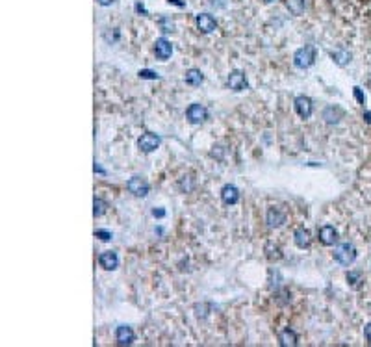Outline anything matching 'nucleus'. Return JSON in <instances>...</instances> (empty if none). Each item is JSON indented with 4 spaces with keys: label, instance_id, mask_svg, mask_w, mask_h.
<instances>
[{
    "label": "nucleus",
    "instance_id": "obj_1",
    "mask_svg": "<svg viewBox=\"0 0 371 347\" xmlns=\"http://www.w3.org/2000/svg\"><path fill=\"white\" fill-rule=\"evenodd\" d=\"M315 62V47L314 45H304L294 54V65L297 69H308Z\"/></svg>",
    "mask_w": 371,
    "mask_h": 347
},
{
    "label": "nucleus",
    "instance_id": "obj_2",
    "mask_svg": "<svg viewBox=\"0 0 371 347\" xmlns=\"http://www.w3.org/2000/svg\"><path fill=\"white\" fill-rule=\"evenodd\" d=\"M334 258H336V262L342 264V266H351V264L357 260V249H355V245L349 243V241H343V243H340L336 247V251H334Z\"/></svg>",
    "mask_w": 371,
    "mask_h": 347
},
{
    "label": "nucleus",
    "instance_id": "obj_3",
    "mask_svg": "<svg viewBox=\"0 0 371 347\" xmlns=\"http://www.w3.org/2000/svg\"><path fill=\"white\" fill-rule=\"evenodd\" d=\"M126 190L132 193V195H136V197H147L150 186H148V182L145 180V178L132 177L128 182H126Z\"/></svg>",
    "mask_w": 371,
    "mask_h": 347
},
{
    "label": "nucleus",
    "instance_id": "obj_4",
    "mask_svg": "<svg viewBox=\"0 0 371 347\" xmlns=\"http://www.w3.org/2000/svg\"><path fill=\"white\" fill-rule=\"evenodd\" d=\"M160 143H161V139H160V136H156V134H152V132H147V134H143L138 139V147H140V150L141 152H154L158 147H160Z\"/></svg>",
    "mask_w": 371,
    "mask_h": 347
},
{
    "label": "nucleus",
    "instance_id": "obj_5",
    "mask_svg": "<svg viewBox=\"0 0 371 347\" xmlns=\"http://www.w3.org/2000/svg\"><path fill=\"white\" fill-rule=\"evenodd\" d=\"M186 117L191 125H201L204 121L208 119V110L203 106V104H191V106L186 110Z\"/></svg>",
    "mask_w": 371,
    "mask_h": 347
},
{
    "label": "nucleus",
    "instance_id": "obj_6",
    "mask_svg": "<svg viewBox=\"0 0 371 347\" xmlns=\"http://www.w3.org/2000/svg\"><path fill=\"white\" fill-rule=\"evenodd\" d=\"M294 106H295V112H297V115H299V117H302V119H308L310 115H312V112H314L312 99H310V97H304V95H301V97H297V99H295Z\"/></svg>",
    "mask_w": 371,
    "mask_h": 347
},
{
    "label": "nucleus",
    "instance_id": "obj_7",
    "mask_svg": "<svg viewBox=\"0 0 371 347\" xmlns=\"http://www.w3.org/2000/svg\"><path fill=\"white\" fill-rule=\"evenodd\" d=\"M228 87L230 89H234V91H243V89H247V85H249V82H247V76L243 71H232L230 74H228Z\"/></svg>",
    "mask_w": 371,
    "mask_h": 347
},
{
    "label": "nucleus",
    "instance_id": "obj_8",
    "mask_svg": "<svg viewBox=\"0 0 371 347\" xmlns=\"http://www.w3.org/2000/svg\"><path fill=\"white\" fill-rule=\"evenodd\" d=\"M195 24H197V28L201 30L203 34H212L217 26L216 19H214L210 13H199L195 17Z\"/></svg>",
    "mask_w": 371,
    "mask_h": 347
},
{
    "label": "nucleus",
    "instance_id": "obj_9",
    "mask_svg": "<svg viewBox=\"0 0 371 347\" xmlns=\"http://www.w3.org/2000/svg\"><path fill=\"white\" fill-rule=\"evenodd\" d=\"M98 264L106 271H113L117 270V266H119V256H117L115 251H104V253H100V256H98Z\"/></svg>",
    "mask_w": 371,
    "mask_h": 347
},
{
    "label": "nucleus",
    "instance_id": "obj_10",
    "mask_svg": "<svg viewBox=\"0 0 371 347\" xmlns=\"http://www.w3.org/2000/svg\"><path fill=\"white\" fill-rule=\"evenodd\" d=\"M154 54L158 60H161V62H165L167 58H171V54H173V45L165 39V37H160V39H156L154 43Z\"/></svg>",
    "mask_w": 371,
    "mask_h": 347
},
{
    "label": "nucleus",
    "instance_id": "obj_11",
    "mask_svg": "<svg viewBox=\"0 0 371 347\" xmlns=\"http://www.w3.org/2000/svg\"><path fill=\"white\" fill-rule=\"evenodd\" d=\"M115 340H117L119 346H130L136 340V334L128 325H119L117 331H115Z\"/></svg>",
    "mask_w": 371,
    "mask_h": 347
},
{
    "label": "nucleus",
    "instance_id": "obj_12",
    "mask_svg": "<svg viewBox=\"0 0 371 347\" xmlns=\"http://www.w3.org/2000/svg\"><path fill=\"white\" fill-rule=\"evenodd\" d=\"M284 223H286V213L282 212L280 208L271 206V208L267 210V225L271 228H279V227H282Z\"/></svg>",
    "mask_w": 371,
    "mask_h": 347
},
{
    "label": "nucleus",
    "instance_id": "obj_13",
    "mask_svg": "<svg viewBox=\"0 0 371 347\" xmlns=\"http://www.w3.org/2000/svg\"><path fill=\"white\" fill-rule=\"evenodd\" d=\"M317 236H319V241H321L323 245H334L338 241V232L334 227H330V225H325V227L319 228V232H317Z\"/></svg>",
    "mask_w": 371,
    "mask_h": 347
},
{
    "label": "nucleus",
    "instance_id": "obj_14",
    "mask_svg": "<svg viewBox=\"0 0 371 347\" xmlns=\"http://www.w3.org/2000/svg\"><path fill=\"white\" fill-rule=\"evenodd\" d=\"M221 199H223L224 205H228V206L236 205L239 201V190L232 184L223 186V190H221Z\"/></svg>",
    "mask_w": 371,
    "mask_h": 347
},
{
    "label": "nucleus",
    "instance_id": "obj_15",
    "mask_svg": "<svg viewBox=\"0 0 371 347\" xmlns=\"http://www.w3.org/2000/svg\"><path fill=\"white\" fill-rule=\"evenodd\" d=\"M294 241H295V245H297L299 249H308L310 241H312L308 228H304V227L297 228V230H295V234H294Z\"/></svg>",
    "mask_w": 371,
    "mask_h": 347
},
{
    "label": "nucleus",
    "instance_id": "obj_16",
    "mask_svg": "<svg viewBox=\"0 0 371 347\" xmlns=\"http://www.w3.org/2000/svg\"><path fill=\"white\" fill-rule=\"evenodd\" d=\"M286 7L292 15H302L308 7V0H286Z\"/></svg>",
    "mask_w": 371,
    "mask_h": 347
},
{
    "label": "nucleus",
    "instance_id": "obj_17",
    "mask_svg": "<svg viewBox=\"0 0 371 347\" xmlns=\"http://www.w3.org/2000/svg\"><path fill=\"white\" fill-rule=\"evenodd\" d=\"M330 58L334 60V64L338 65H347L351 62V52L349 50H345V49H336V50H332L330 52Z\"/></svg>",
    "mask_w": 371,
    "mask_h": 347
},
{
    "label": "nucleus",
    "instance_id": "obj_18",
    "mask_svg": "<svg viewBox=\"0 0 371 347\" xmlns=\"http://www.w3.org/2000/svg\"><path fill=\"white\" fill-rule=\"evenodd\" d=\"M204 82V74L199 69H188L186 71V84L189 85H201Z\"/></svg>",
    "mask_w": 371,
    "mask_h": 347
},
{
    "label": "nucleus",
    "instance_id": "obj_19",
    "mask_svg": "<svg viewBox=\"0 0 371 347\" xmlns=\"http://www.w3.org/2000/svg\"><path fill=\"white\" fill-rule=\"evenodd\" d=\"M279 340L282 346H297V340H299V338H297V334H295L292 329H284V331L280 333Z\"/></svg>",
    "mask_w": 371,
    "mask_h": 347
},
{
    "label": "nucleus",
    "instance_id": "obj_20",
    "mask_svg": "<svg viewBox=\"0 0 371 347\" xmlns=\"http://www.w3.org/2000/svg\"><path fill=\"white\" fill-rule=\"evenodd\" d=\"M106 210H108L106 201L95 197V201H93V215H95V217H100V215H104L106 213Z\"/></svg>",
    "mask_w": 371,
    "mask_h": 347
},
{
    "label": "nucleus",
    "instance_id": "obj_21",
    "mask_svg": "<svg viewBox=\"0 0 371 347\" xmlns=\"http://www.w3.org/2000/svg\"><path fill=\"white\" fill-rule=\"evenodd\" d=\"M158 26H160V30L163 32V34H171V32H175V22L171 21L169 17H160V19H158Z\"/></svg>",
    "mask_w": 371,
    "mask_h": 347
},
{
    "label": "nucleus",
    "instance_id": "obj_22",
    "mask_svg": "<svg viewBox=\"0 0 371 347\" xmlns=\"http://www.w3.org/2000/svg\"><path fill=\"white\" fill-rule=\"evenodd\" d=\"M266 253H267V258H269V260H280V258H282L280 247H279V245H273V243H269V245H267Z\"/></svg>",
    "mask_w": 371,
    "mask_h": 347
},
{
    "label": "nucleus",
    "instance_id": "obj_23",
    "mask_svg": "<svg viewBox=\"0 0 371 347\" xmlns=\"http://www.w3.org/2000/svg\"><path fill=\"white\" fill-rule=\"evenodd\" d=\"M347 282H349L353 288H358L360 282H362V275H360L358 271H351V273H347Z\"/></svg>",
    "mask_w": 371,
    "mask_h": 347
},
{
    "label": "nucleus",
    "instance_id": "obj_24",
    "mask_svg": "<svg viewBox=\"0 0 371 347\" xmlns=\"http://www.w3.org/2000/svg\"><path fill=\"white\" fill-rule=\"evenodd\" d=\"M178 188L182 190V192H191L193 188H195V182H193V178L191 177H184L182 180H180V184H178Z\"/></svg>",
    "mask_w": 371,
    "mask_h": 347
},
{
    "label": "nucleus",
    "instance_id": "obj_25",
    "mask_svg": "<svg viewBox=\"0 0 371 347\" xmlns=\"http://www.w3.org/2000/svg\"><path fill=\"white\" fill-rule=\"evenodd\" d=\"M138 74H140L141 80H158V78H160V74H158V72L150 71V69H141Z\"/></svg>",
    "mask_w": 371,
    "mask_h": 347
},
{
    "label": "nucleus",
    "instance_id": "obj_26",
    "mask_svg": "<svg viewBox=\"0 0 371 347\" xmlns=\"http://www.w3.org/2000/svg\"><path fill=\"white\" fill-rule=\"evenodd\" d=\"M95 236H97V238H100L102 241L112 240V232H108V230H95Z\"/></svg>",
    "mask_w": 371,
    "mask_h": 347
},
{
    "label": "nucleus",
    "instance_id": "obj_27",
    "mask_svg": "<svg viewBox=\"0 0 371 347\" xmlns=\"http://www.w3.org/2000/svg\"><path fill=\"white\" fill-rule=\"evenodd\" d=\"M355 97H357V100L360 102V104H366V95L362 93L360 87H355Z\"/></svg>",
    "mask_w": 371,
    "mask_h": 347
},
{
    "label": "nucleus",
    "instance_id": "obj_28",
    "mask_svg": "<svg viewBox=\"0 0 371 347\" xmlns=\"http://www.w3.org/2000/svg\"><path fill=\"white\" fill-rule=\"evenodd\" d=\"M136 11L141 15H147V9H145V6H143L141 2H136Z\"/></svg>",
    "mask_w": 371,
    "mask_h": 347
},
{
    "label": "nucleus",
    "instance_id": "obj_29",
    "mask_svg": "<svg viewBox=\"0 0 371 347\" xmlns=\"http://www.w3.org/2000/svg\"><path fill=\"white\" fill-rule=\"evenodd\" d=\"M364 334H366V338H368V342L371 344V323H368V325H366Z\"/></svg>",
    "mask_w": 371,
    "mask_h": 347
},
{
    "label": "nucleus",
    "instance_id": "obj_30",
    "mask_svg": "<svg viewBox=\"0 0 371 347\" xmlns=\"http://www.w3.org/2000/svg\"><path fill=\"white\" fill-rule=\"evenodd\" d=\"M152 215H154V217H163V215H165V210H161V208L156 210L154 208V210H152Z\"/></svg>",
    "mask_w": 371,
    "mask_h": 347
},
{
    "label": "nucleus",
    "instance_id": "obj_31",
    "mask_svg": "<svg viewBox=\"0 0 371 347\" xmlns=\"http://www.w3.org/2000/svg\"><path fill=\"white\" fill-rule=\"evenodd\" d=\"M169 4H175V6H178V7H184L186 6V2L184 0H167Z\"/></svg>",
    "mask_w": 371,
    "mask_h": 347
},
{
    "label": "nucleus",
    "instance_id": "obj_32",
    "mask_svg": "<svg viewBox=\"0 0 371 347\" xmlns=\"http://www.w3.org/2000/svg\"><path fill=\"white\" fill-rule=\"evenodd\" d=\"M100 6H110V4H113V0H97Z\"/></svg>",
    "mask_w": 371,
    "mask_h": 347
},
{
    "label": "nucleus",
    "instance_id": "obj_33",
    "mask_svg": "<svg viewBox=\"0 0 371 347\" xmlns=\"http://www.w3.org/2000/svg\"><path fill=\"white\" fill-rule=\"evenodd\" d=\"M95 173H100V175H104V169L98 165V163H95Z\"/></svg>",
    "mask_w": 371,
    "mask_h": 347
},
{
    "label": "nucleus",
    "instance_id": "obj_34",
    "mask_svg": "<svg viewBox=\"0 0 371 347\" xmlns=\"http://www.w3.org/2000/svg\"><path fill=\"white\" fill-rule=\"evenodd\" d=\"M366 121H368V123H371V112H366Z\"/></svg>",
    "mask_w": 371,
    "mask_h": 347
},
{
    "label": "nucleus",
    "instance_id": "obj_35",
    "mask_svg": "<svg viewBox=\"0 0 371 347\" xmlns=\"http://www.w3.org/2000/svg\"><path fill=\"white\" fill-rule=\"evenodd\" d=\"M264 2H267V4H269V2H275V0H264Z\"/></svg>",
    "mask_w": 371,
    "mask_h": 347
}]
</instances>
